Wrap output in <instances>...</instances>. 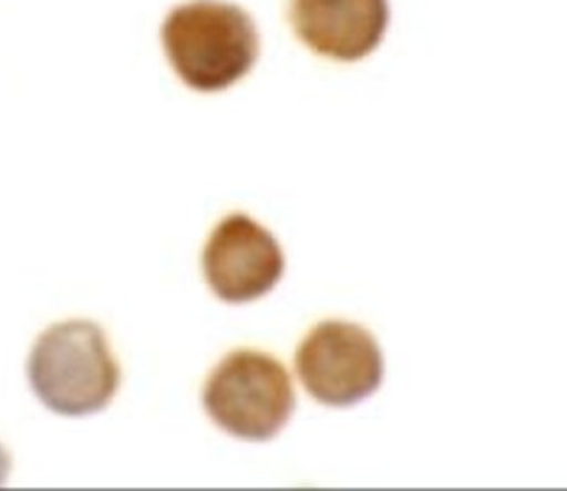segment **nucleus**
<instances>
[{"label": "nucleus", "mask_w": 567, "mask_h": 491, "mask_svg": "<svg viewBox=\"0 0 567 491\" xmlns=\"http://www.w3.org/2000/svg\"><path fill=\"white\" fill-rule=\"evenodd\" d=\"M161 39L173 71L203 93L238 83L259 57V33L250 14L223 0H193L173 9Z\"/></svg>", "instance_id": "1"}, {"label": "nucleus", "mask_w": 567, "mask_h": 491, "mask_svg": "<svg viewBox=\"0 0 567 491\" xmlns=\"http://www.w3.org/2000/svg\"><path fill=\"white\" fill-rule=\"evenodd\" d=\"M121 372L103 330L90 320H66L39 336L29 380L45 408L63 417L99 413L114 399Z\"/></svg>", "instance_id": "2"}, {"label": "nucleus", "mask_w": 567, "mask_h": 491, "mask_svg": "<svg viewBox=\"0 0 567 491\" xmlns=\"http://www.w3.org/2000/svg\"><path fill=\"white\" fill-rule=\"evenodd\" d=\"M203 405L230 436L269 441L292 417L296 392L280 360L256 350H238L212 372Z\"/></svg>", "instance_id": "3"}, {"label": "nucleus", "mask_w": 567, "mask_h": 491, "mask_svg": "<svg viewBox=\"0 0 567 491\" xmlns=\"http://www.w3.org/2000/svg\"><path fill=\"white\" fill-rule=\"evenodd\" d=\"M300 383L321 405L348 408L378 390L384 359L374 336L357 324L327 320L296 354Z\"/></svg>", "instance_id": "4"}, {"label": "nucleus", "mask_w": 567, "mask_h": 491, "mask_svg": "<svg viewBox=\"0 0 567 491\" xmlns=\"http://www.w3.org/2000/svg\"><path fill=\"white\" fill-rule=\"evenodd\" d=\"M203 269L212 290L233 305L254 301L284 277L285 257L271 232L245 214H233L215 227Z\"/></svg>", "instance_id": "5"}, {"label": "nucleus", "mask_w": 567, "mask_h": 491, "mask_svg": "<svg viewBox=\"0 0 567 491\" xmlns=\"http://www.w3.org/2000/svg\"><path fill=\"white\" fill-rule=\"evenodd\" d=\"M290 23L315 53L339 62H358L381 44L388 0H292Z\"/></svg>", "instance_id": "6"}]
</instances>
